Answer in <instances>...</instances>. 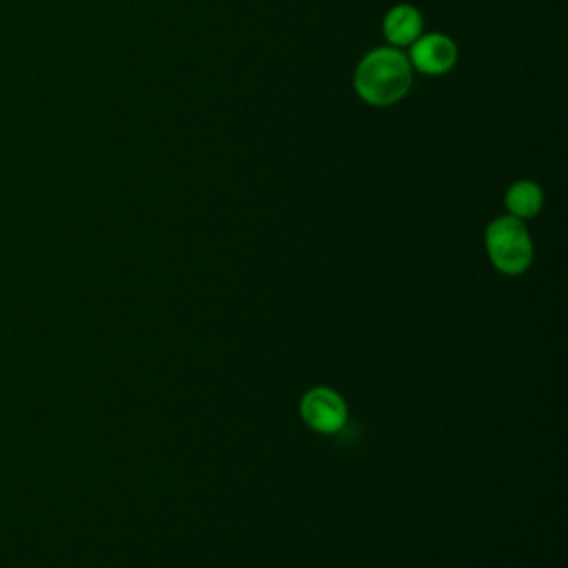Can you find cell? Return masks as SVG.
<instances>
[{
  "mask_svg": "<svg viewBox=\"0 0 568 568\" xmlns=\"http://www.w3.org/2000/svg\"><path fill=\"white\" fill-rule=\"evenodd\" d=\"M382 31L390 47H408L424 33V18L413 4H395L386 16Z\"/></svg>",
  "mask_w": 568,
  "mask_h": 568,
  "instance_id": "5",
  "label": "cell"
},
{
  "mask_svg": "<svg viewBox=\"0 0 568 568\" xmlns=\"http://www.w3.org/2000/svg\"><path fill=\"white\" fill-rule=\"evenodd\" d=\"M300 413L304 422L324 435H333L342 430L346 422V404L342 395L328 386H315L311 388L300 404Z\"/></svg>",
  "mask_w": 568,
  "mask_h": 568,
  "instance_id": "3",
  "label": "cell"
},
{
  "mask_svg": "<svg viewBox=\"0 0 568 568\" xmlns=\"http://www.w3.org/2000/svg\"><path fill=\"white\" fill-rule=\"evenodd\" d=\"M504 202H506L508 215L526 220V217H535L541 211L544 193H541L537 182H532V180H517V182H513L508 186Z\"/></svg>",
  "mask_w": 568,
  "mask_h": 568,
  "instance_id": "6",
  "label": "cell"
},
{
  "mask_svg": "<svg viewBox=\"0 0 568 568\" xmlns=\"http://www.w3.org/2000/svg\"><path fill=\"white\" fill-rule=\"evenodd\" d=\"M410 67L426 75H444L457 62V44L444 33H422L408 53Z\"/></svg>",
  "mask_w": 568,
  "mask_h": 568,
  "instance_id": "4",
  "label": "cell"
},
{
  "mask_svg": "<svg viewBox=\"0 0 568 568\" xmlns=\"http://www.w3.org/2000/svg\"><path fill=\"white\" fill-rule=\"evenodd\" d=\"M486 251L493 266L506 275L524 273L532 262V240L519 217H495L486 229Z\"/></svg>",
  "mask_w": 568,
  "mask_h": 568,
  "instance_id": "2",
  "label": "cell"
},
{
  "mask_svg": "<svg viewBox=\"0 0 568 568\" xmlns=\"http://www.w3.org/2000/svg\"><path fill=\"white\" fill-rule=\"evenodd\" d=\"M413 82V67L408 55L395 47H377L359 60L353 84L357 95L373 106H388L399 102Z\"/></svg>",
  "mask_w": 568,
  "mask_h": 568,
  "instance_id": "1",
  "label": "cell"
}]
</instances>
